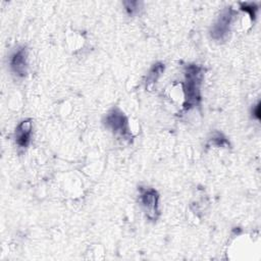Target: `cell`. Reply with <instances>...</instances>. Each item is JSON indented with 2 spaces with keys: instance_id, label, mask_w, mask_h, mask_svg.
I'll return each mask as SVG.
<instances>
[{
  "instance_id": "6da1fadb",
  "label": "cell",
  "mask_w": 261,
  "mask_h": 261,
  "mask_svg": "<svg viewBox=\"0 0 261 261\" xmlns=\"http://www.w3.org/2000/svg\"><path fill=\"white\" fill-rule=\"evenodd\" d=\"M203 81V69L201 66L188 65L185 71V82L182 84L184 109H190L201 100V85Z\"/></svg>"
},
{
  "instance_id": "7a4b0ae2",
  "label": "cell",
  "mask_w": 261,
  "mask_h": 261,
  "mask_svg": "<svg viewBox=\"0 0 261 261\" xmlns=\"http://www.w3.org/2000/svg\"><path fill=\"white\" fill-rule=\"evenodd\" d=\"M105 124L114 135L120 136L124 140H129L132 138L128 120L119 109H112L106 114Z\"/></svg>"
},
{
  "instance_id": "3957f363",
  "label": "cell",
  "mask_w": 261,
  "mask_h": 261,
  "mask_svg": "<svg viewBox=\"0 0 261 261\" xmlns=\"http://www.w3.org/2000/svg\"><path fill=\"white\" fill-rule=\"evenodd\" d=\"M141 205L150 220H156L159 215V194L153 188H140Z\"/></svg>"
},
{
  "instance_id": "277c9868",
  "label": "cell",
  "mask_w": 261,
  "mask_h": 261,
  "mask_svg": "<svg viewBox=\"0 0 261 261\" xmlns=\"http://www.w3.org/2000/svg\"><path fill=\"white\" fill-rule=\"evenodd\" d=\"M234 11L231 8L224 9L211 28V37L214 40H222L230 32L233 23Z\"/></svg>"
},
{
  "instance_id": "5b68a950",
  "label": "cell",
  "mask_w": 261,
  "mask_h": 261,
  "mask_svg": "<svg viewBox=\"0 0 261 261\" xmlns=\"http://www.w3.org/2000/svg\"><path fill=\"white\" fill-rule=\"evenodd\" d=\"M10 68L17 76H24L28 71V52L24 47H20L10 56Z\"/></svg>"
},
{
  "instance_id": "8992f818",
  "label": "cell",
  "mask_w": 261,
  "mask_h": 261,
  "mask_svg": "<svg viewBox=\"0 0 261 261\" xmlns=\"http://www.w3.org/2000/svg\"><path fill=\"white\" fill-rule=\"evenodd\" d=\"M32 132H33V122L32 119L27 118L21 120L17 126L15 127L14 138L15 143L19 148H27L32 139Z\"/></svg>"
},
{
  "instance_id": "52a82bcc",
  "label": "cell",
  "mask_w": 261,
  "mask_h": 261,
  "mask_svg": "<svg viewBox=\"0 0 261 261\" xmlns=\"http://www.w3.org/2000/svg\"><path fill=\"white\" fill-rule=\"evenodd\" d=\"M163 71H164V65L162 63L154 64L147 76V87L150 88L151 86H153L158 81V79L160 77Z\"/></svg>"
},
{
  "instance_id": "ba28073f",
  "label": "cell",
  "mask_w": 261,
  "mask_h": 261,
  "mask_svg": "<svg viewBox=\"0 0 261 261\" xmlns=\"http://www.w3.org/2000/svg\"><path fill=\"white\" fill-rule=\"evenodd\" d=\"M211 142H213V144L216 146H225L227 144L226 139L224 137H222L221 134H218V133L212 137Z\"/></svg>"
}]
</instances>
